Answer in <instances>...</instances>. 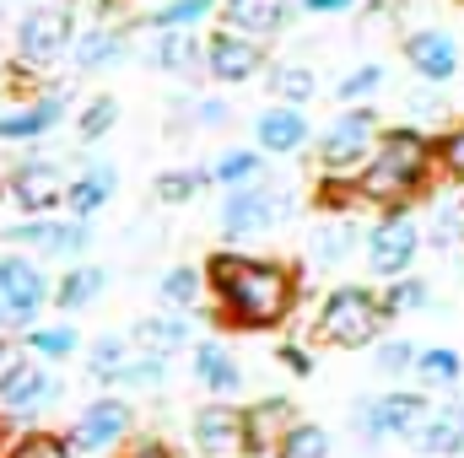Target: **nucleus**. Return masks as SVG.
<instances>
[{
    "instance_id": "nucleus-1",
    "label": "nucleus",
    "mask_w": 464,
    "mask_h": 458,
    "mask_svg": "<svg viewBox=\"0 0 464 458\" xmlns=\"http://www.w3.org/2000/svg\"><path fill=\"white\" fill-rule=\"evenodd\" d=\"M206 281H211L222 319L237 329H276L297 302L292 270L270 259H248V253H217L206 264Z\"/></svg>"
},
{
    "instance_id": "nucleus-2",
    "label": "nucleus",
    "mask_w": 464,
    "mask_h": 458,
    "mask_svg": "<svg viewBox=\"0 0 464 458\" xmlns=\"http://www.w3.org/2000/svg\"><path fill=\"white\" fill-rule=\"evenodd\" d=\"M432 167H438V146L427 135L389 129V135H378L367 167L356 173V195L372 200V205H405V200H416L427 189Z\"/></svg>"
},
{
    "instance_id": "nucleus-3",
    "label": "nucleus",
    "mask_w": 464,
    "mask_h": 458,
    "mask_svg": "<svg viewBox=\"0 0 464 458\" xmlns=\"http://www.w3.org/2000/svg\"><path fill=\"white\" fill-rule=\"evenodd\" d=\"M383 319H389L383 297H372L367 286H335L319 308V335L341 350H362V345H378Z\"/></svg>"
},
{
    "instance_id": "nucleus-4",
    "label": "nucleus",
    "mask_w": 464,
    "mask_h": 458,
    "mask_svg": "<svg viewBox=\"0 0 464 458\" xmlns=\"http://www.w3.org/2000/svg\"><path fill=\"white\" fill-rule=\"evenodd\" d=\"M378 146V114L362 103V109H346L341 119H330V129L319 135V167L324 178H356L367 167Z\"/></svg>"
},
{
    "instance_id": "nucleus-5",
    "label": "nucleus",
    "mask_w": 464,
    "mask_h": 458,
    "mask_svg": "<svg viewBox=\"0 0 464 458\" xmlns=\"http://www.w3.org/2000/svg\"><path fill=\"white\" fill-rule=\"evenodd\" d=\"M432 421V405H427V388H394V394H378L367 405H356V432L367 443H383V437H421V426Z\"/></svg>"
},
{
    "instance_id": "nucleus-6",
    "label": "nucleus",
    "mask_w": 464,
    "mask_h": 458,
    "mask_svg": "<svg viewBox=\"0 0 464 458\" xmlns=\"http://www.w3.org/2000/svg\"><path fill=\"white\" fill-rule=\"evenodd\" d=\"M44 302H54V286L44 281V270L33 259L0 253V329H33Z\"/></svg>"
},
{
    "instance_id": "nucleus-7",
    "label": "nucleus",
    "mask_w": 464,
    "mask_h": 458,
    "mask_svg": "<svg viewBox=\"0 0 464 458\" xmlns=\"http://www.w3.org/2000/svg\"><path fill=\"white\" fill-rule=\"evenodd\" d=\"M362 248H367V270H372V275L400 281V275L416 264V253H421V227H416L405 211H389V216H378V222L367 227Z\"/></svg>"
},
{
    "instance_id": "nucleus-8",
    "label": "nucleus",
    "mask_w": 464,
    "mask_h": 458,
    "mask_svg": "<svg viewBox=\"0 0 464 458\" xmlns=\"http://www.w3.org/2000/svg\"><path fill=\"white\" fill-rule=\"evenodd\" d=\"M11 195H16V211L27 216H49L65 195H71V178L54 157H22L11 167Z\"/></svg>"
},
{
    "instance_id": "nucleus-9",
    "label": "nucleus",
    "mask_w": 464,
    "mask_h": 458,
    "mask_svg": "<svg viewBox=\"0 0 464 458\" xmlns=\"http://www.w3.org/2000/svg\"><path fill=\"white\" fill-rule=\"evenodd\" d=\"M71 49V11L65 5H38L16 22V54L22 65H49Z\"/></svg>"
},
{
    "instance_id": "nucleus-10",
    "label": "nucleus",
    "mask_w": 464,
    "mask_h": 458,
    "mask_svg": "<svg viewBox=\"0 0 464 458\" xmlns=\"http://www.w3.org/2000/svg\"><path fill=\"white\" fill-rule=\"evenodd\" d=\"M276 216H281L276 189L243 184V189H227V200L217 211V227H222V237H259L265 227H276Z\"/></svg>"
},
{
    "instance_id": "nucleus-11",
    "label": "nucleus",
    "mask_w": 464,
    "mask_h": 458,
    "mask_svg": "<svg viewBox=\"0 0 464 458\" xmlns=\"http://www.w3.org/2000/svg\"><path fill=\"white\" fill-rule=\"evenodd\" d=\"M189 432L200 458H248V415L232 405H206Z\"/></svg>"
},
{
    "instance_id": "nucleus-12",
    "label": "nucleus",
    "mask_w": 464,
    "mask_h": 458,
    "mask_svg": "<svg viewBox=\"0 0 464 458\" xmlns=\"http://www.w3.org/2000/svg\"><path fill=\"white\" fill-rule=\"evenodd\" d=\"M11 248H38L49 259H82L92 248V227L82 216H65V222H27V227H11Z\"/></svg>"
},
{
    "instance_id": "nucleus-13",
    "label": "nucleus",
    "mask_w": 464,
    "mask_h": 458,
    "mask_svg": "<svg viewBox=\"0 0 464 458\" xmlns=\"http://www.w3.org/2000/svg\"><path fill=\"white\" fill-rule=\"evenodd\" d=\"M259 65H265V49H259V38L254 33H211V43H206V71L217 76V81H248V76H259Z\"/></svg>"
},
{
    "instance_id": "nucleus-14",
    "label": "nucleus",
    "mask_w": 464,
    "mask_h": 458,
    "mask_svg": "<svg viewBox=\"0 0 464 458\" xmlns=\"http://www.w3.org/2000/svg\"><path fill=\"white\" fill-rule=\"evenodd\" d=\"M405 60L416 65L421 81L449 87L454 71H459V43H454V33H443V27H421V33L405 38Z\"/></svg>"
},
{
    "instance_id": "nucleus-15",
    "label": "nucleus",
    "mask_w": 464,
    "mask_h": 458,
    "mask_svg": "<svg viewBox=\"0 0 464 458\" xmlns=\"http://www.w3.org/2000/svg\"><path fill=\"white\" fill-rule=\"evenodd\" d=\"M60 399V377L49 372V367H38V361H22L11 377H5V388H0V410L5 415H38V410H49Z\"/></svg>"
},
{
    "instance_id": "nucleus-16",
    "label": "nucleus",
    "mask_w": 464,
    "mask_h": 458,
    "mask_svg": "<svg viewBox=\"0 0 464 458\" xmlns=\"http://www.w3.org/2000/svg\"><path fill=\"white\" fill-rule=\"evenodd\" d=\"M124 432H130V405L124 399H92L82 410V421L71 426V448L76 453H103V448H114Z\"/></svg>"
},
{
    "instance_id": "nucleus-17",
    "label": "nucleus",
    "mask_w": 464,
    "mask_h": 458,
    "mask_svg": "<svg viewBox=\"0 0 464 458\" xmlns=\"http://www.w3.org/2000/svg\"><path fill=\"white\" fill-rule=\"evenodd\" d=\"M254 146L265 157H292V151L308 146V119L297 114L292 103H276V109H265L254 119Z\"/></svg>"
},
{
    "instance_id": "nucleus-18",
    "label": "nucleus",
    "mask_w": 464,
    "mask_h": 458,
    "mask_svg": "<svg viewBox=\"0 0 464 458\" xmlns=\"http://www.w3.org/2000/svg\"><path fill=\"white\" fill-rule=\"evenodd\" d=\"M248 415V458H276L286 432H292V405L286 399H259Z\"/></svg>"
},
{
    "instance_id": "nucleus-19",
    "label": "nucleus",
    "mask_w": 464,
    "mask_h": 458,
    "mask_svg": "<svg viewBox=\"0 0 464 458\" xmlns=\"http://www.w3.org/2000/svg\"><path fill=\"white\" fill-rule=\"evenodd\" d=\"M60 119H65V87H60V92H44V98L27 103V109L0 114V140H38V135H49Z\"/></svg>"
},
{
    "instance_id": "nucleus-20",
    "label": "nucleus",
    "mask_w": 464,
    "mask_h": 458,
    "mask_svg": "<svg viewBox=\"0 0 464 458\" xmlns=\"http://www.w3.org/2000/svg\"><path fill=\"white\" fill-rule=\"evenodd\" d=\"M195 377H200V388L217 394V399H232V394L243 388V367L232 361L227 345H217V340L195 345Z\"/></svg>"
},
{
    "instance_id": "nucleus-21",
    "label": "nucleus",
    "mask_w": 464,
    "mask_h": 458,
    "mask_svg": "<svg viewBox=\"0 0 464 458\" xmlns=\"http://www.w3.org/2000/svg\"><path fill=\"white\" fill-rule=\"evenodd\" d=\"M119 189V173L114 162H92L82 178H71V195H65V205H71V216H82V222H92L109 200H114Z\"/></svg>"
},
{
    "instance_id": "nucleus-22",
    "label": "nucleus",
    "mask_w": 464,
    "mask_h": 458,
    "mask_svg": "<svg viewBox=\"0 0 464 458\" xmlns=\"http://www.w3.org/2000/svg\"><path fill=\"white\" fill-rule=\"evenodd\" d=\"M416 448H421V453H438V458L464 453V394L459 399H449L443 410H432V421L421 426Z\"/></svg>"
},
{
    "instance_id": "nucleus-23",
    "label": "nucleus",
    "mask_w": 464,
    "mask_h": 458,
    "mask_svg": "<svg viewBox=\"0 0 464 458\" xmlns=\"http://www.w3.org/2000/svg\"><path fill=\"white\" fill-rule=\"evenodd\" d=\"M411 372H416V383H421L427 394H449V388H459V377H464V356L449 350V345H432V350L416 356Z\"/></svg>"
},
{
    "instance_id": "nucleus-24",
    "label": "nucleus",
    "mask_w": 464,
    "mask_h": 458,
    "mask_svg": "<svg viewBox=\"0 0 464 458\" xmlns=\"http://www.w3.org/2000/svg\"><path fill=\"white\" fill-rule=\"evenodd\" d=\"M151 60H157L162 71H173V76H189V71L206 60V49H200V38H195L189 27H168V33H157Z\"/></svg>"
},
{
    "instance_id": "nucleus-25",
    "label": "nucleus",
    "mask_w": 464,
    "mask_h": 458,
    "mask_svg": "<svg viewBox=\"0 0 464 458\" xmlns=\"http://www.w3.org/2000/svg\"><path fill=\"white\" fill-rule=\"evenodd\" d=\"M109 286V270H98V264H76L71 275H60V286H54V302H60V313H82V308H92L98 302V291Z\"/></svg>"
},
{
    "instance_id": "nucleus-26",
    "label": "nucleus",
    "mask_w": 464,
    "mask_h": 458,
    "mask_svg": "<svg viewBox=\"0 0 464 458\" xmlns=\"http://www.w3.org/2000/svg\"><path fill=\"white\" fill-rule=\"evenodd\" d=\"M227 16L237 33H254V38H270L286 27V0H227Z\"/></svg>"
},
{
    "instance_id": "nucleus-27",
    "label": "nucleus",
    "mask_w": 464,
    "mask_h": 458,
    "mask_svg": "<svg viewBox=\"0 0 464 458\" xmlns=\"http://www.w3.org/2000/svg\"><path fill=\"white\" fill-rule=\"evenodd\" d=\"M135 340H140V350L173 356V350H184V345H189V319H179V313H157V319H140V324H135Z\"/></svg>"
},
{
    "instance_id": "nucleus-28",
    "label": "nucleus",
    "mask_w": 464,
    "mask_h": 458,
    "mask_svg": "<svg viewBox=\"0 0 464 458\" xmlns=\"http://www.w3.org/2000/svg\"><path fill=\"white\" fill-rule=\"evenodd\" d=\"M206 286H211V281H206V270H195V264H173V270H168V275L157 281V291H162V302H168L173 313L195 308Z\"/></svg>"
},
{
    "instance_id": "nucleus-29",
    "label": "nucleus",
    "mask_w": 464,
    "mask_h": 458,
    "mask_svg": "<svg viewBox=\"0 0 464 458\" xmlns=\"http://www.w3.org/2000/svg\"><path fill=\"white\" fill-rule=\"evenodd\" d=\"M124 60V33L114 27H92V33H82V43H76V65L92 76V71H103V65H114Z\"/></svg>"
},
{
    "instance_id": "nucleus-30",
    "label": "nucleus",
    "mask_w": 464,
    "mask_h": 458,
    "mask_svg": "<svg viewBox=\"0 0 464 458\" xmlns=\"http://www.w3.org/2000/svg\"><path fill=\"white\" fill-rule=\"evenodd\" d=\"M22 345L33 350V356H44V361H65V356H76L82 350V335L71 329V324H33Z\"/></svg>"
},
{
    "instance_id": "nucleus-31",
    "label": "nucleus",
    "mask_w": 464,
    "mask_h": 458,
    "mask_svg": "<svg viewBox=\"0 0 464 458\" xmlns=\"http://www.w3.org/2000/svg\"><path fill=\"white\" fill-rule=\"evenodd\" d=\"M259 173H265V151H259V146H254V151H248V146H232V151L217 157V167H211V178H217V184H227V189L254 184Z\"/></svg>"
},
{
    "instance_id": "nucleus-32",
    "label": "nucleus",
    "mask_w": 464,
    "mask_h": 458,
    "mask_svg": "<svg viewBox=\"0 0 464 458\" xmlns=\"http://www.w3.org/2000/svg\"><path fill=\"white\" fill-rule=\"evenodd\" d=\"M211 11H217V0H168V5L151 11V27L157 33H168V27H200Z\"/></svg>"
},
{
    "instance_id": "nucleus-33",
    "label": "nucleus",
    "mask_w": 464,
    "mask_h": 458,
    "mask_svg": "<svg viewBox=\"0 0 464 458\" xmlns=\"http://www.w3.org/2000/svg\"><path fill=\"white\" fill-rule=\"evenodd\" d=\"M124 361H130V345H124V335H103V340L87 350V367H92V377H98V383H119Z\"/></svg>"
},
{
    "instance_id": "nucleus-34",
    "label": "nucleus",
    "mask_w": 464,
    "mask_h": 458,
    "mask_svg": "<svg viewBox=\"0 0 464 458\" xmlns=\"http://www.w3.org/2000/svg\"><path fill=\"white\" fill-rule=\"evenodd\" d=\"M270 92H276L281 103H292V109H297V103H308V98L319 92V81H314V71H308V65H281V71L270 76Z\"/></svg>"
},
{
    "instance_id": "nucleus-35",
    "label": "nucleus",
    "mask_w": 464,
    "mask_h": 458,
    "mask_svg": "<svg viewBox=\"0 0 464 458\" xmlns=\"http://www.w3.org/2000/svg\"><path fill=\"white\" fill-rule=\"evenodd\" d=\"M383 308H389V319H394V313H421V308H432V286L416 281V275H400V281L383 291Z\"/></svg>"
},
{
    "instance_id": "nucleus-36",
    "label": "nucleus",
    "mask_w": 464,
    "mask_h": 458,
    "mask_svg": "<svg viewBox=\"0 0 464 458\" xmlns=\"http://www.w3.org/2000/svg\"><path fill=\"white\" fill-rule=\"evenodd\" d=\"M162 377H168V356H157V350L130 356V361H124V372H119V383H124V388H162Z\"/></svg>"
},
{
    "instance_id": "nucleus-37",
    "label": "nucleus",
    "mask_w": 464,
    "mask_h": 458,
    "mask_svg": "<svg viewBox=\"0 0 464 458\" xmlns=\"http://www.w3.org/2000/svg\"><path fill=\"white\" fill-rule=\"evenodd\" d=\"M356 243H362V232L351 227V222H341V227H319L314 232V259H319V264H341Z\"/></svg>"
},
{
    "instance_id": "nucleus-38",
    "label": "nucleus",
    "mask_w": 464,
    "mask_h": 458,
    "mask_svg": "<svg viewBox=\"0 0 464 458\" xmlns=\"http://www.w3.org/2000/svg\"><path fill=\"white\" fill-rule=\"evenodd\" d=\"M281 458H330V432H324V426H314V421L292 426V432H286V443H281Z\"/></svg>"
},
{
    "instance_id": "nucleus-39",
    "label": "nucleus",
    "mask_w": 464,
    "mask_h": 458,
    "mask_svg": "<svg viewBox=\"0 0 464 458\" xmlns=\"http://www.w3.org/2000/svg\"><path fill=\"white\" fill-rule=\"evenodd\" d=\"M211 173H189V167H179V173H162L157 178V200L162 205H189L195 195H200V184H206Z\"/></svg>"
},
{
    "instance_id": "nucleus-40",
    "label": "nucleus",
    "mask_w": 464,
    "mask_h": 458,
    "mask_svg": "<svg viewBox=\"0 0 464 458\" xmlns=\"http://www.w3.org/2000/svg\"><path fill=\"white\" fill-rule=\"evenodd\" d=\"M114 119H119V103H114V98H92L76 129H82V140H98V135H109V129H114Z\"/></svg>"
},
{
    "instance_id": "nucleus-41",
    "label": "nucleus",
    "mask_w": 464,
    "mask_h": 458,
    "mask_svg": "<svg viewBox=\"0 0 464 458\" xmlns=\"http://www.w3.org/2000/svg\"><path fill=\"white\" fill-rule=\"evenodd\" d=\"M5 458H71V437L60 443V437H49V432H33V437H22Z\"/></svg>"
},
{
    "instance_id": "nucleus-42",
    "label": "nucleus",
    "mask_w": 464,
    "mask_h": 458,
    "mask_svg": "<svg viewBox=\"0 0 464 458\" xmlns=\"http://www.w3.org/2000/svg\"><path fill=\"white\" fill-rule=\"evenodd\" d=\"M416 356H421V350L411 340H383L378 345V372H383V377H400L405 367H416Z\"/></svg>"
},
{
    "instance_id": "nucleus-43",
    "label": "nucleus",
    "mask_w": 464,
    "mask_h": 458,
    "mask_svg": "<svg viewBox=\"0 0 464 458\" xmlns=\"http://www.w3.org/2000/svg\"><path fill=\"white\" fill-rule=\"evenodd\" d=\"M438 167H443L454 184H464V124H454V129L438 140Z\"/></svg>"
},
{
    "instance_id": "nucleus-44",
    "label": "nucleus",
    "mask_w": 464,
    "mask_h": 458,
    "mask_svg": "<svg viewBox=\"0 0 464 458\" xmlns=\"http://www.w3.org/2000/svg\"><path fill=\"white\" fill-rule=\"evenodd\" d=\"M378 87H383V65H356L346 81H341V98H346V103H356V98H372Z\"/></svg>"
},
{
    "instance_id": "nucleus-45",
    "label": "nucleus",
    "mask_w": 464,
    "mask_h": 458,
    "mask_svg": "<svg viewBox=\"0 0 464 458\" xmlns=\"http://www.w3.org/2000/svg\"><path fill=\"white\" fill-rule=\"evenodd\" d=\"M195 114H200V124H206V129H222V124H227V103H217V98H206V103H200Z\"/></svg>"
},
{
    "instance_id": "nucleus-46",
    "label": "nucleus",
    "mask_w": 464,
    "mask_h": 458,
    "mask_svg": "<svg viewBox=\"0 0 464 458\" xmlns=\"http://www.w3.org/2000/svg\"><path fill=\"white\" fill-rule=\"evenodd\" d=\"M22 361H27V356H22L16 345H11V340H0V388H5V377H11V372H16Z\"/></svg>"
},
{
    "instance_id": "nucleus-47",
    "label": "nucleus",
    "mask_w": 464,
    "mask_h": 458,
    "mask_svg": "<svg viewBox=\"0 0 464 458\" xmlns=\"http://www.w3.org/2000/svg\"><path fill=\"white\" fill-rule=\"evenodd\" d=\"M356 0H303V11H314V16H335V11H351Z\"/></svg>"
},
{
    "instance_id": "nucleus-48",
    "label": "nucleus",
    "mask_w": 464,
    "mask_h": 458,
    "mask_svg": "<svg viewBox=\"0 0 464 458\" xmlns=\"http://www.w3.org/2000/svg\"><path fill=\"white\" fill-rule=\"evenodd\" d=\"M124 458H173V453H168L162 443H151V437H146V443H135V448H130Z\"/></svg>"
},
{
    "instance_id": "nucleus-49",
    "label": "nucleus",
    "mask_w": 464,
    "mask_h": 458,
    "mask_svg": "<svg viewBox=\"0 0 464 458\" xmlns=\"http://www.w3.org/2000/svg\"><path fill=\"white\" fill-rule=\"evenodd\" d=\"M281 361H286V367H297V372H308V356H303L297 345H286V350H281Z\"/></svg>"
}]
</instances>
